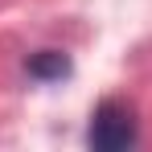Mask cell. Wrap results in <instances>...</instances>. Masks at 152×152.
Instances as JSON below:
<instances>
[{"mask_svg":"<svg viewBox=\"0 0 152 152\" xmlns=\"http://www.w3.org/2000/svg\"><path fill=\"white\" fill-rule=\"evenodd\" d=\"M136 111L119 99H103L91 115V127H86V144L99 152H124L136 144Z\"/></svg>","mask_w":152,"mask_h":152,"instance_id":"6da1fadb","label":"cell"},{"mask_svg":"<svg viewBox=\"0 0 152 152\" xmlns=\"http://www.w3.org/2000/svg\"><path fill=\"white\" fill-rule=\"evenodd\" d=\"M29 74L33 78H66L70 74V58L66 53H58V50H41L37 58H29Z\"/></svg>","mask_w":152,"mask_h":152,"instance_id":"7a4b0ae2","label":"cell"}]
</instances>
